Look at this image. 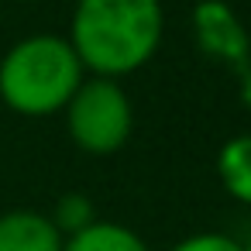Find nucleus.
<instances>
[{
    "instance_id": "obj_10",
    "label": "nucleus",
    "mask_w": 251,
    "mask_h": 251,
    "mask_svg": "<svg viewBox=\"0 0 251 251\" xmlns=\"http://www.w3.org/2000/svg\"><path fill=\"white\" fill-rule=\"evenodd\" d=\"M241 100H244V107H251V69H244V79H241Z\"/></svg>"
},
{
    "instance_id": "obj_1",
    "label": "nucleus",
    "mask_w": 251,
    "mask_h": 251,
    "mask_svg": "<svg viewBox=\"0 0 251 251\" xmlns=\"http://www.w3.org/2000/svg\"><path fill=\"white\" fill-rule=\"evenodd\" d=\"M162 31V0H76L66 38L86 76L124 79L155 59Z\"/></svg>"
},
{
    "instance_id": "obj_9",
    "label": "nucleus",
    "mask_w": 251,
    "mask_h": 251,
    "mask_svg": "<svg viewBox=\"0 0 251 251\" xmlns=\"http://www.w3.org/2000/svg\"><path fill=\"white\" fill-rule=\"evenodd\" d=\"M169 251H244V244L234 241V237H227V234L203 230V234H189V237H182V241L172 244Z\"/></svg>"
},
{
    "instance_id": "obj_11",
    "label": "nucleus",
    "mask_w": 251,
    "mask_h": 251,
    "mask_svg": "<svg viewBox=\"0 0 251 251\" xmlns=\"http://www.w3.org/2000/svg\"><path fill=\"white\" fill-rule=\"evenodd\" d=\"M244 251H251V237H248V244H244Z\"/></svg>"
},
{
    "instance_id": "obj_5",
    "label": "nucleus",
    "mask_w": 251,
    "mask_h": 251,
    "mask_svg": "<svg viewBox=\"0 0 251 251\" xmlns=\"http://www.w3.org/2000/svg\"><path fill=\"white\" fill-rule=\"evenodd\" d=\"M66 237L49 213L11 210L0 213V251H62Z\"/></svg>"
},
{
    "instance_id": "obj_8",
    "label": "nucleus",
    "mask_w": 251,
    "mask_h": 251,
    "mask_svg": "<svg viewBox=\"0 0 251 251\" xmlns=\"http://www.w3.org/2000/svg\"><path fill=\"white\" fill-rule=\"evenodd\" d=\"M93 220H97V210H93V203H90L83 193H66V196L55 203V210H52V224L62 230V237H69V234L90 227Z\"/></svg>"
},
{
    "instance_id": "obj_4",
    "label": "nucleus",
    "mask_w": 251,
    "mask_h": 251,
    "mask_svg": "<svg viewBox=\"0 0 251 251\" xmlns=\"http://www.w3.org/2000/svg\"><path fill=\"white\" fill-rule=\"evenodd\" d=\"M193 38L203 55L213 62L234 66V69H251V38L241 18L224 4V0H200L189 14Z\"/></svg>"
},
{
    "instance_id": "obj_6",
    "label": "nucleus",
    "mask_w": 251,
    "mask_h": 251,
    "mask_svg": "<svg viewBox=\"0 0 251 251\" xmlns=\"http://www.w3.org/2000/svg\"><path fill=\"white\" fill-rule=\"evenodd\" d=\"M62 251H148V244L141 241L138 230L97 217L90 227L69 234L66 244H62Z\"/></svg>"
},
{
    "instance_id": "obj_2",
    "label": "nucleus",
    "mask_w": 251,
    "mask_h": 251,
    "mask_svg": "<svg viewBox=\"0 0 251 251\" xmlns=\"http://www.w3.org/2000/svg\"><path fill=\"white\" fill-rule=\"evenodd\" d=\"M86 69L62 35H28L0 59V100L21 117L62 114Z\"/></svg>"
},
{
    "instance_id": "obj_7",
    "label": "nucleus",
    "mask_w": 251,
    "mask_h": 251,
    "mask_svg": "<svg viewBox=\"0 0 251 251\" xmlns=\"http://www.w3.org/2000/svg\"><path fill=\"white\" fill-rule=\"evenodd\" d=\"M217 176L224 182V189L237 200L251 206V134H237L230 138L220 155H217Z\"/></svg>"
},
{
    "instance_id": "obj_3",
    "label": "nucleus",
    "mask_w": 251,
    "mask_h": 251,
    "mask_svg": "<svg viewBox=\"0 0 251 251\" xmlns=\"http://www.w3.org/2000/svg\"><path fill=\"white\" fill-rule=\"evenodd\" d=\"M66 127L79 151L86 155H114L127 145L134 127V107L124 93L121 79L86 76L79 90L66 103Z\"/></svg>"
}]
</instances>
